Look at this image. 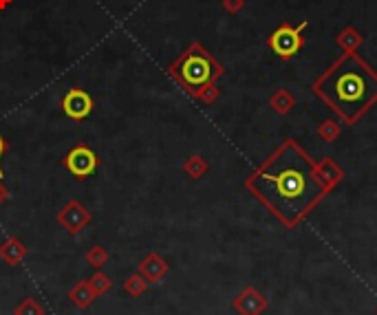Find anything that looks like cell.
<instances>
[{
  "label": "cell",
  "mask_w": 377,
  "mask_h": 315,
  "mask_svg": "<svg viewBox=\"0 0 377 315\" xmlns=\"http://www.w3.org/2000/svg\"><path fill=\"white\" fill-rule=\"evenodd\" d=\"M258 190L287 220L298 218L316 203L322 187L309 161L293 145H287L258 174Z\"/></svg>",
  "instance_id": "6da1fadb"
},
{
  "label": "cell",
  "mask_w": 377,
  "mask_h": 315,
  "mask_svg": "<svg viewBox=\"0 0 377 315\" xmlns=\"http://www.w3.org/2000/svg\"><path fill=\"white\" fill-rule=\"evenodd\" d=\"M316 91L342 117L355 119L377 100V78L355 56H347L316 84Z\"/></svg>",
  "instance_id": "7a4b0ae2"
},
{
  "label": "cell",
  "mask_w": 377,
  "mask_h": 315,
  "mask_svg": "<svg viewBox=\"0 0 377 315\" xmlns=\"http://www.w3.org/2000/svg\"><path fill=\"white\" fill-rule=\"evenodd\" d=\"M179 75H181V80L187 84V86L198 89V86H205V84L212 80L214 67H212V62H209L203 54H198V51L194 54V51H192V54L181 62Z\"/></svg>",
  "instance_id": "3957f363"
},
{
  "label": "cell",
  "mask_w": 377,
  "mask_h": 315,
  "mask_svg": "<svg viewBox=\"0 0 377 315\" xmlns=\"http://www.w3.org/2000/svg\"><path fill=\"white\" fill-rule=\"evenodd\" d=\"M307 27V23H302L300 27H289L282 25L280 29H276L269 38V47L274 49V54H278L280 58H291L296 56L302 49V36L300 31Z\"/></svg>",
  "instance_id": "277c9868"
},
{
  "label": "cell",
  "mask_w": 377,
  "mask_h": 315,
  "mask_svg": "<svg viewBox=\"0 0 377 315\" xmlns=\"http://www.w3.org/2000/svg\"><path fill=\"white\" fill-rule=\"evenodd\" d=\"M65 165L76 178H87L98 170V154L87 145H78L65 156Z\"/></svg>",
  "instance_id": "5b68a950"
},
{
  "label": "cell",
  "mask_w": 377,
  "mask_h": 315,
  "mask_svg": "<svg viewBox=\"0 0 377 315\" xmlns=\"http://www.w3.org/2000/svg\"><path fill=\"white\" fill-rule=\"evenodd\" d=\"M62 108H65L67 117L84 119V117H89L91 110H93V100L84 91L76 89V91H71L65 95V100H62Z\"/></svg>",
  "instance_id": "8992f818"
},
{
  "label": "cell",
  "mask_w": 377,
  "mask_h": 315,
  "mask_svg": "<svg viewBox=\"0 0 377 315\" xmlns=\"http://www.w3.org/2000/svg\"><path fill=\"white\" fill-rule=\"evenodd\" d=\"M60 220H62V225H65L71 234H80V232H82V227L91 220V216H89V212H87V209H84L82 205L71 203V205L65 209V212L60 214Z\"/></svg>",
  "instance_id": "52a82bcc"
},
{
  "label": "cell",
  "mask_w": 377,
  "mask_h": 315,
  "mask_svg": "<svg viewBox=\"0 0 377 315\" xmlns=\"http://www.w3.org/2000/svg\"><path fill=\"white\" fill-rule=\"evenodd\" d=\"M139 274L148 282H159L168 274V265H165V260L157 254H148L139 262Z\"/></svg>",
  "instance_id": "ba28073f"
},
{
  "label": "cell",
  "mask_w": 377,
  "mask_h": 315,
  "mask_svg": "<svg viewBox=\"0 0 377 315\" xmlns=\"http://www.w3.org/2000/svg\"><path fill=\"white\" fill-rule=\"evenodd\" d=\"M67 298L76 304L78 309H89L93 302L98 300V296L93 293V289L89 287V280L87 282H76L71 289H69V293H67Z\"/></svg>",
  "instance_id": "9c48e42d"
},
{
  "label": "cell",
  "mask_w": 377,
  "mask_h": 315,
  "mask_svg": "<svg viewBox=\"0 0 377 315\" xmlns=\"http://www.w3.org/2000/svg\"><path fill=\"white\" fill-rule=\"evenodd\" d=\"M25 256H27V247L16 238H9L7 243L0 245V258H3L9 267L20 265V262L25 260Z\"/></svg>",
  "instance_id": "30bf717a"
},
{
  "label": "cell",
  "mask_w": 377,
  "mask_h": 315,
  "mask_svg": "<svg viewBox=\"0 0 377 315\" xmlns=\"http://www.w3.org/2000/svg\"><path fill=\"white\" fill-rule=\"evenodd\" d=\"M148 287H150V282L146 280L141 274H133V276L126 278V282H124V291L128 293V296H133V298L144 296V293L148 291Z\"/></svg>",
  "instance_id": "8fae6325"
},
{
  "label": "cell",
  "mask_w": 377,
  "mask_h": 315,
  "mask_svg": "<svg viewBox=\"0 0 377 315\" xmlns=\"http://www.w3.org/2000/svg\"><path fill=\"white\" fill-rule=\"evenodd\" d=\"M14 315H47V309L36 298H25L14 309Z\"/></svg>",
  "instance_id": "7c38bea8"
},
{
  "label": "cell",
  "mask_w": 377,
  "mask_h": 315,
  "mask_svg": "<svg viewBox=\"0 0 377 315\" xmlns=\"http://www.w3.org/2000/svg\"><path fill=\"white\" fill-rule=\"evenodd\" d=\"M89 287H91L93 293H95V296L100 298V296H106V293L113 289V280H111L106 274H102V271H98V274L89 280Z\"/></svg>",
  "instance_id": "4fadbf2b"
},
{
  "label": "cell",
  "mask_w": 377,
  "mask_h": 315,
  "mask_svg": "<svg viewBox=\"0 0 377 315\" xmlns=\"http://www.w3.org/2000/svg\"><path fill=\"white\" fill-rule=\"evenodd\" d=\"M87 260H89V265L91 267H102V265H106V260H108V254L104 251L102 247H93L89 254H87Z\"/></svg>",
  "instance_id": "5bb4252c"
},
{
  "label": "cell",
  "mask_w": 377,
  "mask_h": 315,
  "mask_svg": "<svg viewBox=\"0 0 377 315\" xmlns=\"http://www.w3.org/2000/svg\"><path fill=\"white\" fill-rule=\"evenodd\" d=\"M5 150H7V141L0 137V156L5 154ZM0 178H3V167H0Z\"/></svg>",
  "instance_id": "9a60e30c"
},
{
  "label": "cell",
  "mask_w": 377,
  "mask_h": 315,
  "mask_svg": "<svg viewBox=\"0 0 377 315\" xmlns=\"http://www.w3.org/2000/svg\"><path fill=\"white\" fill-rule=\"evenodd\" d=\"M5 198H7V190L3 185H0V201H5Z\"/></svg>",
  "instance_id": "2e32d148"
}]
</instances>
